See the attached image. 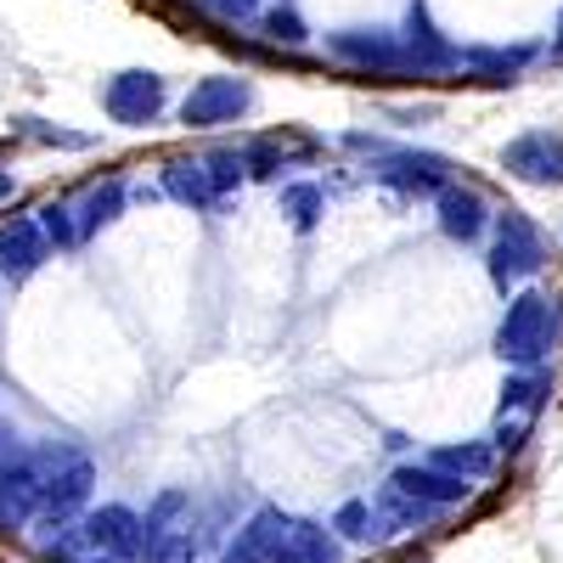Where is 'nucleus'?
Here are the masks:
<instances>
[{
    "instance_id": "1",
    "label": "nucleus",
    "mask_w": 563,
    "mask_h": 563,
    "mask_svg": "<svg viewBox=\"0 0 563 563\" xmlns=\"http://www.w3.org/2000/svg\"><path fill=\"white\" fill-rule=\"evenodd\" d=\"M563 344V299L547 288H519L507 294V310L496 321L490 350L501 355V366H547Z\"/></svg>"
},
{
    "instance_id": "2",
    "label": "nucleus",
    "mask_w": 563,
    "mask_h": 563,
    "mask_svg": "<svg viewBox=\"0 0 563 563\" xmlns=\"http://www.w3.org/2000/svg\"><path fill=\"white\" fill-rule=\"evenodd\" d=\"M243 180H249L243 147H209V153H192V158H169L158 192H164L169 203H180V209L225 214L231 198L243 192Z\"/></svg>"
},
{
    "instance_id": "3",
    "label": "nucleus",
    "mask_w": 563,
    "mask_h": 563,
    "mask_svg": "<svg viewBox=\"0 0 563 563\" xmlns=\"http://www.w3.org/2000/svg\"><path fill=\"white\" fill-rule=\"evenodd\" d=\"M547 271V231L525 209H496L490 220V249H485V276L501 294H519L525 282Z\"/></svg>"
},
{
    "instance_id": "4",
    "label": "nucleus",
    "mask_w": 563,
    "mask_h": 563,
    "mask_svg": "<svg viewBox=\"0 0 563 563\" xmlns=\"http://www.w3.org/2000/svg\"><path fill=\"white\" fill-rule=\"evenodd\" d=\"M366 175L395 198H440L456 180V164L445 153H429V147H384L366 158Z\"/></svg>"
},
{
    "instance_id": "5",
    "label": "nucleus",
    "mask_w": 563,
    "mask_h": 563,
    "mask_svg": "<svg viewBox=\"0 0 563 563\" xmlns=\"http://www.w3.org/2000/svg\"><path fill=\"white\" fill-rule=\"evenodd\" d=\"M254 102H260V90H254V79H243V74H203L192 90L180 97V124L186 130H220V124H238V119H249L254 113Z\"/></svg>"
},
{
    "instance_id": "6",
    "label": "nucleus",
    "mask_w": 563,
    "mask_h": 563,
    "mask_svg": "<svg viewBox=\"0 0 563 563\" xmlns=\"http://www.w3.org/2000/svg\"><path fill=\"white\" fill-rule=\"evenodd\" d=\"M164 108H169V79L158 68H119L102 85V113L119 130H147L164 119Z\"/></svg>"
},
{
    "instance_id": "7",
    "label": "nucleus",
    "mask_w": 563,
    "mask_h": 563,
    "mask_svg": "<svg viewBox=\"0 0 563 563\" xmlns=\"http://www.w3.org/2000/svg\"><path fill=\"white\" fill-rule=\"evenodd\" d=\"M327 57L344 63V68H355V74H406L400 29H384V23L333 29V34H327Z\"/></svg>"
},
{
    "instance_id": "8",
    "label": "nucleus",
    "mask_w": 563,
    "mask_h": 563,
    "mask_svg": "<svg viewBox=\"0 0 563 563\" xmlns=\"http://www.w3.org/2000/svg\"><path fill=\"white\" fill-rule=\"evenodd\" d=\"M501 175L536 186V192H558L563 186V130H525L501 147Z\"/></svg>"
},
{
    "instance_id": "9",
    "label": "nucleus",
    "mask_w": 563,
    "mask_h": 563,
    "mask_svg": "<svg viewBox=\"0 0 563 563\" xmlns=\"http://www.w3.org/2000/svg\"><path fill=\"white\" fill-rule=\"evenodd\" d=\"M400 45H406V74H417V79L456 74V63H462V45L445 40V29L434 23V12L422 0H411L400 18Z\"/></svg>"
},
{
    "instance_id": "10",
    "label": "nucleus",
    "mask_w": 563,
    "mask_h": 563,
    "mask_svg": "<svg viewBox=\"0 0 563 563\" xmlns=\"http://www.w3.org/2000/svg\"><path fill=\"white\" fill-rule=\"evenodd\" d=\"M79 536H85V552H113V558H130V563L147 558V530H141V512L124 507V501L90 507L85 519H79Z\"/></svg>"
},
{
    "instance_id": "11",
    "label": "nucleus",
    "mask_w": 563,
    "mask_h": 563,
    "mask_svg": "<svg viewBox=\"0 0 563 563\" xmlns=\"http://www.w3.org/2000/svg\"><path fill=\"white\" fill-rule=\"evenodd\" d=\"M490 220H496V209H490V198L479 192L474 180H451L445 192L434 198V225H440V238L445 243H479L485 231H490Z\"/></svg>"
},
{
    "instance_id": "12",
    "label": "nucleus",
    "mask_w": 563,
    "mask_h": 563,
    "mask_svg": "<svg viewBox=\"0 0 563 563\" xmlns=\"http://www.w3.org/2000/svg\"><path fill=\"white\" fill-rule=\"evenodd\" d=\"M45 260H52V243H45V231H40L34 214L0 220V276H7L12 288H23Z\"/></svg>"
},
{
    "instance_id": "13",
    "label": "nucleus",
    "mask_w": 563,
    "mask_h": 563,
    "mask_svg": "<svg viewBox=\"0 0 563 563\" xmlns=\"http://www.w3.org/2000/svg\"><path fill=\"white\" fill-rule=\"evenodd\" d=\"M400 490H411L417 501H429V507H440V512H451V507H462V501H474V479H462V474H451V467H440V462H400L395 474H389Z\"/></svg>"
},
{
    "instance_id": "14",
    "label": "nucleus",
    "mask_w": 563,
    "mask_h": 563,
    "mask_svg": "<svg viewBox=\"0 0 563 563\" xmlns=\"http://www.w3.org/2000/svg\"><path fill=\"white\" fill-rule=\"evenodd\" d=\"M288 525H294V512H282V507H271V501H265V507H254V512H249V525L220 547V558H214V563H271L276 541L288 536Z\"/></svg>"
},
{
    "instance_id": "15",
    "label": "nucleus",
    "mask_w": 563,
    "mask_h": 563,
    "mask_svg": "<svg viewBox=\"0 0 563 563\" xmlns=\"http://www.w3.org/2000/svg\"><path fill=\"white\" fill-rule=\"evenodd\" d=\"M271 563H344V541L333 525H316V519H294L288 536L276 541Z\"/></svg>"
},
{
    "instance_id": "16",
    "label": "nucleus",
    "mask_w": 563,
    "mask_h": 563,
    "mask_svg": "<svg viewBox=\"0 0 563 563\" xmlns=\"http://www.w3.org/2000/svg\"><path fill=\"white\" fill-rule=\"evenodd\" d=\"M124 203H130V186H124V175H102V180H90L85 192L74 198V214H79V238L90 243L97 231H108V225L124 214Z\"/></svg>"
},
{
    "instance_id": "17",
    "label": "nucleus",
    "mask_w": 563,
    "mask_h": 563,
    "mask_svg": "<svg viewBox=\"0 0 563 563\" xmlns=\"http://www.w3.org/2000/svg\"><path fill=\"white\" fill-rule=\"evenodd\" d=\"M372 507H378V519H384V536H417V530H429V525L440 519V507L417 501V496L400 490L395 479H384L378 490H372Z\"/></svg>"
},
{
    "instance_id": "18",
    "label": "nucleus",
    "mask_w": 563,
    "mask_h": 563,
    "mask_svg": "<svg viewBox=\"0 0 563 563\" xmlns=\"http://www.w3.org/2000/svg\"><path fill=\"white\" fill-rule=\"evenodd\" d=\"M536 63V45H462V63L456 74H474V79H519L525 68Z\"/></svg>"
},
{
    "instance_id": "19",
    "label": "nucleus",
    "mask_w": 563,
    "mask_h": 563,
    "mask_svg": "<svg viewBox=\"0 0 563 563\" xmlns=\"http://www.w3.org/2000/svg\"><path fill=\"white\" fill-rule=\"evenodd\" d=\"M316 147L310 141H294V135H254L243 141V158H249V180H282V169H294L299 158H310Z\"/></svg>"
},
{
    "instance_id": "20",
    "label": "nucleus",
    "mask_w": 563,
    "mask_h": 563,
    "mask_svg": "<svg viewBox=\"0 0 563 563\" xmlns=\"http://www.w3.org/2000/svg\"><path fill=\"white\" fill-rule=\"evenodd\" d=\"M496 395H501V411L536 422V417L552 406V372H547V366H512Z\"/></svg>"
},
{
    "instance_id": "21",
    "label": "nucleus",
    "mask_w": 563,
    "mask_h": 563,
    "mask_svg": "<svg viewBox=\"0 0 563 563\" xmlns=\"http://www.w3.org/2000/svg\"><path fill=\"white\" fill-rule=\"evenodd\" d=\"M496 445H490V434L485 440H445V445H434L429 451V462H440V467H451V474H462V479H490L496 474Z\"/></svg>"
},
{
    "instance_id": "22",
    "label": "nucleus",
    "mask_w": 563,
    "mask_h": 563,
    "mask_svg": "<svg viewBox=\"0 0 563 563\" xmlns=\"http://www.w3.org/2000/svg\"><path fill=\"white\" fill-rule=\"evenodd\" d=\"M276 214L288 220L294 231H316L321 214H327V186H321V180H282Z\"/></svg>"
},
{
    "instance_id": "23",
    "label": "nucleus",
    "mask_w": 563,
    "mask_h": 563,
    "mask_svg": "<svg viewBox=\"0 0 563 563\" xmlns=\"http://www.w3.org/2000/svg\"><path fill=\"white\" fill-rule=\"evenodd\" d=\"M186 525H192V490H180V485L158 490V496L147 501V512H141L147 547H153V541H164V536H175V530H186Z\"/></svg>"
},
{
    "instance_id": "24",
    "label": "nucleus",
    "mask_w": 563,
    "mask_h": 563,
    "mask_svg": "<svg viewBox=\"0 0 563 563\" xmlns=\"http://www.w3.org/2000/svg\"><path fill=\"white\" fill-rule=\"evenodd\" d=\"M327 525L339 530L344 547H372V541H384V519H378V507H372V496H350Z\"/></svg>"
},
{
    "instance_id": "25",
    "label": "nucleus",
    "mask_w": 563,
    "mask_h": 563,
    "mask_svg": "<svg viewBox=\"0 0 563 563\" xmlns=\"http://www.w3.org/2000/svg\"><path fill=\"white\" fill-rule=\"evenodd\" d=\"M254 23H260V34H265L271 45H282V52H294V45L310 40V23H305V12L294 7V0H271Z\"/></svg>"
},
{
    "instance_id": "26",
    "label": "nucleus",
    "mask_w": 563,
    "mask_h": 563,
    "mask_svg": "<svg viewBox=\"0 0 563 563\" xmlns=\"http://www.w3.org/2000/svg\"><path fill=\"white\" fill-rule=\"evenodd\" d=\"M40 231H45V243H52L57 254H74L85 238H79V214H74V198H52V203H40L34 209Z\"/></svg>"
},
{
    "instance_id": "27",
    "label": "nucleus",
    "mask_w": 563,
    "mask_h": 563,
    "mask_svg": "<svg viewBox=\"0 0 563 563\" xmlns=\"http://www.w3.org/2000/svg\"><path fill=\"white\" fill-rule=\"evenodd\" d=\"M12 130H18L23 141H40V147H57V153H90V147H97V135H85V130H63V124L34 119V113L12 119Z\"/></svg>"
},
{
    "instance_id": "28",
    "label": "nucleus",
    "mask_w": 563,
    "mask_h": 563,
    "mask_svg": "<svg viewBox=\"0 0 563 563\" xmlns=\"http://www.w3.org/2000/svg\"><path fill=\"white\" fill-rule=\"evenodd\" d=\"M192 7L209 18V23H220V29H243V23H254L271 0H192Z\"/></svg>"
},
{
    "instance_id": "29",
    "label": "nucleus",
    "mask_w": 563,
    "mask_h": 563,
    "mask_svg": "<svg viewBox=\"0 0 563 563\" xmlns=\"http://www.w3.org/2000/svg\"><path fill=\"white\" fill-rule=\"evenodd\" d=\"M141 563H198V530L186 525V530H175V536L153 541V547H147V558H141Z\"/></svg>"
},
{
    "instance_id": "30",
    "label": "nucleus",
    "mask_w": 563,
    "mask_h": 563,
    "mask_svg": "<svg viewBox=\"0 0 563 563\" xmlns=\"http://www.w3.org/2000/svg\"><path fill=\"white\" fill-rule=\"evenodd\" d=\"M530 429H536L530 417H512V411H496V429H490V445H496L501 456H519V451H525V440H530Z\"/></svg>"
},
{
    "instance_id": "31",
    "label": "nucleus",
    "mask_w": 563,
    "mask_h": 563,
    "mask_svg": "<svg viewBox=\"0 0 563 563\" xmlns=\"http://www.w3.org/2000/svg\"><path fill=\"white\" fill-rule=\"evenodd\" d=\"M552 57H563V7H558V18H552Z\"/></svg>"
},
{
    "instance_id": "32",
    "label": "nucleus",
    "mask_w": 563,
    "mask_h": 563,
    "mask_svg": "<svg viewBox=\"0 0 563 563\" xmlns=\"http://www.w3.org/2000/svg\"><path fill=\"white\" fill-rule=\"evenodd\" d=\"M12 192H18V175H12V169H0V203H7Z\"/></svg>"
},
{
    "instance_id": "33",
    "label": "nucleus",
    "mask_w": 563,
    "mask_h": 563,
    "mask_svg": "<svg viewBox=\"0 0 563 563\" xmlns=\"http://www.w3.org/2000/svg\"><path fill=\"white\" fill-rule=\"evenodd\" d=\"M79 563H130V558H113V552H85Z\"/></svg>"
},
{
    "instance_id": "34",
    "label": "nucleus",
    "mask_w": 563,
    "mask_h": 563,
    "mask_svg": "<svg viewBox=\"0 0 563 563\" xmlns=\"http://www.w3.org/2000/svg\"><path fill=\"white\" fill-rule=\"evenodd\" d=\"M400 563H422V558H417V552H411V558H400Z\"/></svg>"
}]
</instances>
